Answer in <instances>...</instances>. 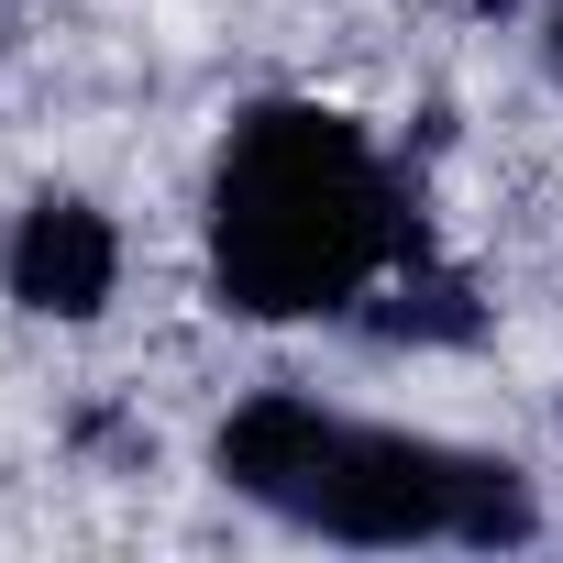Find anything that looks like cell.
Here are the masks:
<instances>
[{
	"label": "cell",
	"mask_w": 563,
	"mask_h": 563,
	"mask_svg": "<svg viewBox=\"0 0 563 563\" xmlns=\"http://www.w3.org/2000/svg\"><path fill=\"white\" fill-rule=\"evenodd\" d=\"M221 486L299 519L321 541L354 552H519L541 530V497L519 464L431 442V431H387V420H343L310 387H265L221 420L210 442Z\"/></svg>",
	"instance_id": "2"
},
{
	"label": "cell",
	"mask_w": 563,
	"mask_h": 563,
	"mask_svg": "<svg viewBox=\"0 0 563 563\" xmlns=\"http://www.w3.org/2000/svg\"><path fill=\"white\" fill-rule=\"evenodd\" d=\"M0 288H12L34 321H100L111 288H122V232H111V210L78 199V188L23 199L12 243H0Z\"/></svg>",
	"instance_id": "3"
},
{
	"label": "cell",
	"mask_w": 563,
	"mask_h": 563,
	"mask_svg": "<svg viewBox=\"0 0 563 563\" xmlns=\"http://www.w3.org/2000/svg\"><path fill=\"white\" fill-rule=\"evenodd\" d=\"M420 254L409 188L332 100H254L210 155V299L232 321H365Z\"/></svg>",
	"instance_id": "1"
}]
</instances>
